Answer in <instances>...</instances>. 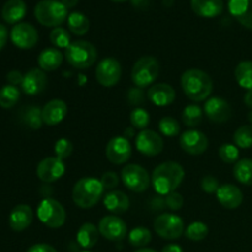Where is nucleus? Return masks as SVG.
<instances>
[{"label": "nucleus", "instance_id": "f257e3e1", "mask_svg": "<svg viewBox=\"0 0 252 252\" xmlns=\"http://www.w3.org/2000/svg\"><path fill=\"white\" fill-rule=\"evenodd\" d=\"M184 177L185 170L179 162L165 161L153 171L152 184L158 194L166 196L176 191L184 181Z\"/></svg>", "mask_w": 252, "mask_h": 252}, {"label": "nucleus", "instance_id": "f03ea898", "mask_svg": "<svg viewBox=\"0 0 252 252\" xmlns=\"http://www.w3.org/2000/svg\"><path fill=\"white\" fill-rule=\"evenodd\" d=\"M181 88L185 95L194 102L208 100L213 91V80L206 71L192 68L181 76Z\"/></svg>", "mask_w": 252, "mask_h": 252}, {"label": "nucleus", "instance_id": "7ed1b4c3", "mask_svg": "<svg viewBox=\"0 0 252 252\" xmlns=\"http://www.w3.org/2000/svg\"><path fill=\"white\" fill-rule=\"evenodd\" d=\"M103 191L105 189L100 180L95 177H83L74 185L71 197L75 206L81 209H89L97 204Z\"/></svg>", "mask_w": 252, "mask_h": 252}, {"label": "nucleus", "instance_id": "20e7f679", "mask_svg": "<svg viewBox=\"0 0 252 252\" xmlns=\"http://www.w3.org/2000/svg\"><path fill=\"white\" fill-rule=\"evenodd\" d=\"M64 57L73 68L85 70L91 68L97 61V49L90 42L78 39L71 42L68 48H65Z\"/></svg>", "mask_w": 252, "mask_h": 252}, {"label": "nucleus", "instance_id": "39448f33", "mask_svg": "<svg viewBox=\"0 0 252 252\" xmlns=\"http://www.w3.org/2000/svg\"><path fill=\"white\" fill-rule=\"evenodd\" d=\"M37 21L47 27H59L68 19V9L58 0H41L34 7Z\"/></svg>", "mask_w": 252, "mask_h": 252}, {"label": "nucleus", "instance_id": "423d86ee", "mask_svg": "<svg viewBox=\"0 0 252 252\" xmlns=\"http://www.w3.org/2000/svg\"><path fill=\"white\" fill-rule=\"evenodd\" d=\"M160 65L157 58L145 56L138 59L132 68V81L137 88H148L159 76Z\"/></svg>", "mask_w": 252, "mask_h": 252}, {"label": "nucleus", "instance_id": "0eeeda50", "mask_svg": "<svg viewBox=\"0 0 252 252\" xmlns=\"http://www.w3.org/2000/svg\"><path fill=\"white\" fill-rule=\"evenodd\" d=\"M38 219L46 226L58 229L64 225L66 220V213L64 207L53 198H44L37 208Z\"/></svg>", "mask_w": 252, "mask_h": 252}, {"label": "nucleus", "instance_id": "6e6552de", "mask_svg": "<svg viewBox=\"0 0 252 252\" xmlns=\"http://www.w3.org/2000/svg\"><path fill=\"white\" fill-rule=\"evenodd\" d=\"M154 230L165 240H176L185 233V224L179 216L164 213L154 220Z\"/></svg>", "mask_w": 252, "mask_h": 252}, {"label": "nucleus", "instance_id": "1a4fd4ad", "mask_svg": "<svg viewBox=\"0 0 252 252\" xmlns=\"http://www.w3.org/2000/svg\"><path fill=\"white\" fill-rule=\"evenodd\" d=\"M121 177L125 186L135 193H142L149 189L150 176L147 170L140 165L128 164L122 169Z\"/></svg>", "mask_w": 252, "mask_h": 252}, {"label": "nucleus", "instance_id": "9d476101", "mask_svg": "<svg viewBox=\"0 0 252 252\" xmlns=\"http://www.w3.org/2000/svg\"><path fill=\"white\" fill-rule=\"evenodd\" d=\"M96 80L105 88H112L117 85L122 76V66L116 58L108 57L98 62L95 70Z\"/></svg>", "mask_w": 252, "mask_h": 252}, {"label": "nucleus", "instance_id": "9b49d317", "mask_svg": "<svg viewBox=\"0 0 252 252\" xmlns=\"http://www.w3.org/2000/svg\"><path fill=\"white\" fill-rule=\"evenodd\" d=\"M135 147L145 157H157L164 149V140L157 132L150 129L140 130L135 138Z\"/></svg>", "mask_w": 252, "mask_h": 252}, {"label": "nucleus", "instance_id": "f8f14e48", "mask_svg": "<svg viewBox=\"0 0 252 252\" xmlns=\"http://www.w3.org/2000/svg\"><path fill=\"white\" fill-rule=\"evenodd\" d=\"M11 42L20 49H31L38 42V32L29 22H20L10 32Z\"/></svg>", "mask_w": 252, "mask_h": 252}, {"label": "nucleus", "instance_id": "ddd939ff", "mask_svg": "<svg viewBox=\"0 0 252 252\" xmlns=\"http://www.w3.org/2000/svg\"><path fill=\"white\" fill-rule=\"evenodd\" d=\"M132 147L129 140L123 135L113 137L106 145V158L115 165H123L130 159Z\"/></svg>", "mask_w": 252, "mask_h": 252}, {"label": "nucleus", "instance_id": "4468645a", "mask_svg": "<svg viewBox=\"0 0 252 252\" xmlns=\"http://www.w3.org/2000/svg\"><path fill=\"white\" fill-rule=\"evenodd\" d=\"M100 235L110 241H122L127 236V224L117 216H106L98 223Z\"/></svg>", "mask_w": 252, "mask_h": 252}, {"label": "nucleus", "instance_id": "2eb2a0df", "mask_svg": "<svg viewBox=\"0 0 252 252\" xmlns=\"http://www.w3.org/2000/svg\"><path fill=\"white\" fill-rule=\"evenodd\" d=\"M180 147L189 155H201L208 149V138L197 129H189L180 137Z\"/></svg>", "mask_w": 252, "mask_h": 252}, {"label": "nucleus", "instance_id": "dca6fc26", "mask_svg": "<svg viewBox=\"0 0 252 252\" xmlns=\"http://www.w3.org/2000/svg\"><path fill=\"white\" fill-rule=\"evenodd\" d=\"M36 172L42 182L52 184V182H56L59 179H62V176L65 172V166H64L63 160L56 157H49L42 160L37 165Z\"/></svg>", "mask_w": 252, "mask_h": 252}, {"label": "nucleus", "instance_id": "f3484780", "mask_svg": "<svg viewBox=\"0 0 252 252\" xmlns=\"http://www.w3.org/2000/svg\"><path fill=\"white\" fill-rule=\"evenodd\" d=\"M203 111L207 117H208V120L216 123L226 122V121L230 120L231 113H233L230 105L219 96L209 97L206 101Z\"/></svg>", "mask_w": 252, "mask_h": 252}, {"label": "nucleus", "instance_id": "a211bd4d", "mask_svg": "<svg viewBox=\"0 0 252 252\" xmlns=\"http://www.w3.org/2000/svg\"><path fill=\"white\" fill-rule=\"evenodd\" d=\"M47 75L42 69L34 68L27 71L24 75L21 88L26 95H38L42 91H44L47 86Z\"/></svg>", "mask_w": 252, "mask_h": 252}, {"label": "nucleus", "instance_id": "6ab92c4d", "mask_svg": "<svg viewBox=\"0 0 252 252\" xmlns=\"http://www.w3.org/2000/svg\"><path fill=\"white\" fill-rule=\"evenodd\" d=\"M68 112V106L63 100L54 98L47 102L42 108V120L46 126L53 127L59 125L65 118Z\"/></svg>", "mask_w": 252, "mask_h": 252}, {"label": "nucleus", "instance_id": "aec40b11", "mask_svg": "<svg viewBox=\"0 0 252 252\" xmlns=\"http://www.w3.org/2000/svg\"><path fill=\"white\" fill-rule=\"evenodd\" d=\"M217 199L219 203L226 209H236L243 203V192L238 186L231 184H225L219 186L217 191Z\"/></svg>", "mask_w": 252, "mask_h": 252}, {"label": "nucleus", "instance_id": "412c9836", "mask_svg": "<svg viewBox=\"0 0 252 252\" xmlns=\"http://www.w3.org/2000/svg\"><path fill=\"white\" fill-rule=\"evenodd\" d=\"M228 9L239 24L252 30V0H229Z\"/></svg>", "mask_w": 252, "mask_h": 252}, {"label": "nucleus", "instance_id": "4be33fe9", "mask_svg": "<svg viewBox=\"0 0 252 252\" xmlns=\"http://www.w3.org/2000/svg\"><path fill=\"white\" fill-rule=\"evenodd\" d=\"M148 98L154 103L155 106L159 107H164V106L171 105L176 98V93L175 89L169 84H155V85L150 86L148 90Z\"/></svg>", "mask_w": 252, "mask_h": 252}, {"label": "nucleus", "instance_id": "5701e85b", "mask_svg": "<svg viewBox=\"0 0 252 252\" xmlns=\"http://www.w3.org/2000/svg\"><path fill=\"white\" fill-rule=\"evenodd\" d=\"M33 220V212L27 204H19L9 216V225L14 231H24Z\"/></svg>", "mask_w": 252, "mask_h": 252}, {"label": "nucleus", "instance_id": "b1692460", "mask_svg": "<svg viewBox=\"0 0 252 252\" xmlns=\"http://www.w3.org/2000/svg\"><path fill=\"white\" fill-rule=\"evenodd\" d=\"M191 7L198 16L212 19L223 12L224 2L223 0H191Z\"/></svg>", "mask_w": 252, "mask_h": 252}, {"label": "nucleus", "instance_id": "393cba45", "mask_svg": "<svg viewBox=\"0 0 252 252\" xmlns=\"http://www.w3.org/2000/svg\"><path fill=\"white\" fill-rule=\"evenodd\" d=\"M103 206L113 216H120L129 208V198L122 191H111L103 198Z\"/></svg>", "mask_w": 252, "mask_h": 252}, {"label": "nucleus", "instance_id": "a878e982", "mask_svg": "<svg viewBox=\"0 0 252 252\" xmlns=\"http://www.w3.org/2000/svg\"><path fill=\"white\" fill-rule=\"evenodd\" d=\"M26 15L24 0H7L1 9V17L7 24H20Z\"/></svg>", "mask_w": 252, "mask_h": 252}, {"label": "nucleus", "instance_id": "bb28decb", "mask_svg": "<svg viewBox=\"0 0 252 252\" xmlns=\"http://www.w3.org/2000/svg\"><path fill=\"white\" fill-rule=\"evenodd\" d=\"M37 62L43 71H53L63 63V54L58 48H46L39 53Z\"/></svg>", "mask_w": 252, "mask_h": 252}, {"label": "nucleus", "instance_id": "cd10ccee", "mask_svg": "<svg viewBox=\"0 0 252 252\" xmlns=\"http://www.w3.org/2000/svg\"><path fill=\"white\" fill-rule=\"evenodd\" d=\"M100 231L98 228L93 223H85L80 226L76 234V241L79 245L85 250L93 249L97 244Z\"/></svg>", "mask_w": 252, "mask_h": 252}, {"label": "nucleus", "instance_id": "c85d7f7f", "mask_svg": "<svg viewBox=\"0 0 252 252\" xmlns=\"http://www.w3.org/2000/svg\"><path fill=\"white\" fill-rule=\"evenodd\" d=\"M20 118L21 122L30 129H39L42 125H44L42 120V110L38 106H26L20 112Z\"/></svg>", "mask_w": 252, "mask_h": 252}, {"label": "nucleus", "instance_id": "c756f323", "mask_svg": "<svg viewBox=\"0 0 252 252\" xmlns=\"http://www.w3.org/2000/svg\"><path fill=\"white\" fill-rule=\"evenodd\" d=\"M89 27H90V22L83 12L74 11L69 14L68 29L71 33L76 34V36H84L88 33Z\"/></svg>", "mask_w": 252, "mask_h": 252}, {"label": "nucleus", "instance_id": "7c9ffc66", "mask_svg": "<svg viewBox=\"0 0 252 252\" xmlns=\"http://www.w3.org/2000/svg\"><path fill=\"white\" fill-rule=\"evenodd\" d=\"M234 177L245 186H252V159H241L233 170Z\"/></svg>", "mask_w": 252, "mask_h": 252}, {"label": "nucleus", "instance_id": "2f4dec72", "mask_svg": "<svg viewBox=\"0 0 252 252\" xmlns=\"http://www.w3.org/2000/svg\"><path fill=\"white\" fill-rule=\"evenodd\" d=\"M235 79L241 88L252 90V62L244 61L235 68Z\"/></svg>", "mask_w": 252, "mask_h": 252}, {"label": "nucleus", "instance_id": "473e14b6", "mask_svg": "<svg viewBox=\"0 0 252 252\" xmlns=\"http://www.w3.org/2000/svg\"><path fill=\"white\" fill-rule=\"evenodd\" d=\"M20 100V90L14 85H5L0 89V107L9 110Z\"/></svg>", "mask_w": 252, "mask_h": 252}, {"label": "nucleus", "instance_id": "72a5a7b5", "mask_svg": "<svg viewBox=\"0 0 252 252\" xmlns=\"http://www.w3.org/2000/svg\"><path fill=\"white\" fill-rule=\"evenodd\" d=\"M150 241H152V233L149 229L143 228V226L134 228L128 234V243L134 248H145L149 245Z\"/></svg>", "mask_w": 252, "mask_h": 252}, {"label": "nucleus", "instance_id": "f704fd0d", "mask_svg": "<svg viewBox=\"0 0 252 252\" xmlns=\"http://www.w3.org/2000/svg\"><path fill=\"white\" fill-rule=\"evenodd\" d=\"M203 120V110L197 105H189L182 111V121L189 128H194Z\"/></svg>", "mask_w": 252, "mask_h": 252}, {"label": "nucleus", "instance_id": "c9c22d12", "mask_svg": "<svg viewBox=\"0 0 252 252\" xmlns=\"http://www.w3.org/2000/svg\"><path fill=\"white\" fill-rule=\"evenodd\" d=\"M129 120H130V125L134 129H140V130H144L147 129V127L149 126L150 122V116L149 112L147 110L142 107H135L134 110L130 112L129 116Z\"/></svg>", "mask_w": 252, "mask_h": 252}, {"label": "nucleus", "instance_id": "e433bc0d", "mask_svg": "<svg viewBox=\"0 0 252 252\" xmlns=\"http://www.w3.org/2000/svg\"><path fill=\"white\" fill-rule=\"evenodd\" d=\"M235 145L243 149L252 148V126H241L234 133Z\"/></svg>", "mask_w": 252, "mask_h": 252}, {"label": "nucleus", "instance_id": "4c0bfd02", "mask_svg": "<svg viewBox=\"0 0 252 252\" xmlns=\"http://www.w3.org/2000/svg\"><path fill=\"white\" fill-rule=\"evenodd\" d=\"M185 235L192 241H202L208 235V226L202 221H193L186 228Z\"/></svg>", "mask_w": 252, "mask_h": 252}, {"label": "nucleus", "instance_id": "58836bf2", "mask_svg": "<svg viewBox=\"0 0 252 252\" xmlns=\"http://www.w3.org/2000/svg\"><path fill=\"white\" fill-rule=\"evenodd\" d=\"M49 39H51L52 44L54 48H68L70 42V33L68 30L63 29V27H56L51 31L49 34Z\"/></svg>", "mask_w": 252, "mask_h": 252}, {"label": "nucleus", "instance_id": "ea45409f", "mask_svg": "<svg viewBox=\"0 0 252 252\" xmlns=\"http://www.w3.org/2000/svg\"><path fill=\"white\" fill-rule=\"evenodd\" d=\"M159 129L162 135L172 138V137H176V135L180 133V125L174 117L166 116V117H162L161 120H160Z\"/></svg>", "mask_w": 252, "mask_h": 252}, {"label": "nucleus", "instance_id": "a19ab883", "mask_svg": "<svg viewBox=\"0 0 252 252\" xmlns=\"http://www.w3.org/2000/svg\"><path fill=\"white\" fill-rule=\"evenodd\" d=\"M73 143L69 139H65V138H61L54 144V154H56V158L61 160L68 159L71 153H73Z\"/></svg>", "mask_w": 252, "mask_h": 252}, {"label": "nucleus", "instance_id": "79ce46f5", "mask_svg": "<svg viewBox=\"0 0 252 252\" xmlns=\"http://www.w3.org/2000/svg\"><path fill=\"white\" fill-rule=\"evenodd\" d=\"M219 158L226 164H234L239 159L238 147L233 144H223L219 148Z\"/></svg>", "mask_w": 252, "mask_h": 252}, {"label": "nucleus", "instance_id": "37998d69", "mask_svg": "<svg viewBox=\"0 0 252 252\" xmlns=\"http://www.w3.org/2000/svg\"><path fill=\"white\" fill-rule=\"evenodd\" d=\"M165 204L171 211H179L184 206V197L177 193L176 191L171 192V193L166 194V197H165Z\"/></svg>", "mask_w": 252, "mask_h": 252}, {"label": "nucleus", "instance_id": "c03bdc74", "mask_svg": "<svg viewBox=\"0 0 252 252\" xmlns=\"http://www.w3.org/2000/svg\"><path fill=\"white\" fill-rule=\"evenodd\" d=\"M127 100L132 106H137L138 107L139 105H142L145 100V94L143 91V89L137 88V86L135 88H130L127 94Z\"/></svg>", "mask_w": 252, "mask_h": 252}, {"label": "nucleus", "instance_id": "a18cd8bd", "mask_svg": "<svg viewBox=\"0 0 252 252\" xmlns=\"http://www.w3.org/2000/svg\"><path fill=\"white\" fill-rule=\"evenodd\" d=\"M100 181L105 189H115L118 186V184H120V177H118L116 172L107 171L102 175Z\"/></svg>", "mask_w": 252, "mask_h": 252}, {"label": "nucleus", "instance_id": "49530a36", "mask_svg": "<svg viewBox=\"0 0 252 252\" xmlns=\"http://www.w3.org/2000/svg\"><path fill=\"white\" fill-rule=\"evenodd\" d=\"M201 189H203L206 193H217V191H218L219 189L218 180L214 176H212V175H207V176H204L203 179H202Z\"/></svg>", "mask_w": 252, "mask_h": 252}, {"label": "nucleus", "instance_id": "de8ad7c7", "mask_svg": "<svg viewBox=\"0 0 252 252\" xmlns=\"http://www.w3.org/2000/svg\"><path fill=\"white\" fill-rule=\"evenodd\" d=\"M7 81H9V85H21L22 80H24V75L20 73L19 70H11L9 74L6 75Z\"/></svg>", "mask_w": 252, "mask_h": 252}, {"label": "nucleus", "instance_id": "09e8293b", "mask_svg": "<svg viewBox=\"0 0 252 252\" xmlns=\"http://www.w3.org/2000/svg\"><path fill=\"white\" fill-rule=\"evenodd\" d=\"M26 252H57V250L48 244H34Z\"/></svg>", "mask_w": 252, "mask_h": 252}, {"label": "nucleus", "instance_id": "8fccbe9b", "mask_svg": "<svg viewBox=\"0 0 252 252\" xmlns=\"http://www.w3.org/2000/svg\"><path fill=\"white\" fill-rule=\"evenodd\" d=\"M7 42V30L4 25L0 24V51L5 47Z\"/></svg>", "mask_w": 252, "mask_h": 252}, {"label": "nucleus", "instance_id": "3c124183", "mask_svg": "<svg viewBox=\"0 0 252 252\" xmlns=\"http://www.w3.org/2000/svg\"><path fill=\"white\" fill-rule=\"evenodd\" d=\"M150 206H152L153 209H157V211L162 209L165 206H166V204H165V198H161V197H155V198L152 201V203H150Z\"/></svg>", "mask_w": 252, "mask_h": 252}, {"label": "nucleus", "instance_id": "603ef678", "mask_svg": "<svg viewBox=\"0 0 252 252\" xmlns=\"http://www.w3.org/2000/svg\"><path fill=\"white\" fill-rule=\"evenodd\" d=\"M161 252H184V250H182L181 246L177 245V244H169V245L162 248Z\"/></svg>", "mask_w": 252, "mask_h": 252}, {"label": "nucleus", "instance_id": "864d4df0", "mask_svg": "<svg viewBox=\"0 0 252 252\" xmlns=\"http://www.w3.org/2000/svg\"><path fill=\"white\" fill-rule=\"evenodd\" d=\"M132 4L138 9H147L149 5V0H132Z\"/></svg>", "mask_w": 252, "mask_h": 252}, {"label": "nucleus", "instance_id": "5fc2aeb1", "mask_svg": "<svg viewBox=\"0 0 252 252\" xmlns=\"http://www.w3.org/2000/svg\"><path fill=\"white\" fill-rule=\"evenodd\" d=\"M244 102L249 108H252V90H249L244 96Z\"/></svg>", "mask_w": 252, "mask_h": 252}, {"label": "nucleus", "instance_id": "6e6d98bb", "mask_svg": "<svg viewBox=\"0 0 252 252\" xmlns=\"http://www.w3.org/2000/svg\"><path fill=\"white\" fill-rule=\"evenodd\" d=\"M78 2L79 0H62V4H63L66 9H73Z\"/></svg>", "mask_w": 252, "mask_h": 252}, {"label": "nucleus", "instance_id": "4d7b16f0", "mask_svg": "<svg viewBox=\"0 0 252 252\" xmlns=\"http://www.w3.org/2000/svg\"><path fill=\"white\" fill-rule=\"evenodd\" d=\"M123 137H126L127 138L128 140H129V138H132V137H134V128H129V129H126L125 130V135H123Z\"/></svg>", "mask_w": 252, "mask_h": 252}, {"label": "nucleus", "instance_id": "13d9d810", "mask_svg": "<svg viewBox=\"0 0 252 252\" xmlns=\"http://www.w3.org/2000/svg\"><path fill=\"white\" fill-rule=\"evenodd\" d=\"M134 252H157L155 250H153V249H148V248H142V249H138L137 251Z\"/></svg>", "mask_w": 252, "mask_h": 252}, {"label": "nucleus", "instance_id": "bf43d9fd", "mask_svg": "<svg viewBox=\"0 0 252 252\" xmlns=\"http://www.w3.org/2000/svg\"><path fill=\"white\" fill-rule=\"evenodd\" d=\"M248 120H249V122H250L251 125H252V110L250 111V112H249V115H248Z\"/></svg>", "mask_w": 252, "mask_h": 252}, {"label": "nucleus", "instance_id": "052dcab7", "mask_svg": "<svg viewBox=\"0 0 252 252\" xmlns=\"http://www.w3.org/2000/svg\"><path fill=\"white\" fill-rule=\"evenodd\" d=\"M112 1H116V2H123V1H127V0H112Z\"/></svg>", "mask_w": 252, "mask_h": 252}, {"label": "nucleus", "instance_id": "680f3d73", "mask_svg": "<svg viewBox=\"0 0 252 252\" xmlns=\"http://www.w3.org/2000/svg\"><path fill=\"white\" fill-rule=\"evenodd\" d=\"M81 252H91V251H89V250H85V251H81Z\"/></svg>", "mask_w": 252, "mask_h": 252}]
</instances>
